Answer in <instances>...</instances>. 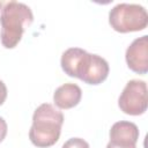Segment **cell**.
<instances>
[{"label":"cell","mask_w":148,"mask_h":148,"mask_svg":"<svg viewBox=\"0 0 148 148\" xmlns=\"http://www.w3.org/2000/svg\"><path fill=\"white\" fill-rule=\"evenodd\" d=\"M64 114L50 103L40 104L34 112L29 131L31 143L38 148L53 146L60 138Z\"/></svg>","instance_id":"obj_1"},{"label":"cell","mask_w":148,"mask_h":148,"mask_svg":"<svg viewBox=\"0 0 148 148\" xmlns=\"http://www.w3.org/2000/svg\"><path fill=\"white\" fill-rule=\"evenodd\" d=\"M1 44L6 49H14L22 39L23 32L34 21L29 6L18 1L3 2L0 9Z\"/></svg>","instance_id":"obj_2"},{"label":"cell","mask_w":148,"mask_h":148,"mask_svg":"<svg viewBox=\"0 0 148 148\" xmlns=\"http://www.w3.org/2000/svg\"><path fill=\"white\" fill-rule=\"evenodd\" d=\"M109 23L117 32L141 31L148 25V14L141 5L121 2L110 10Z\"/></svg>","instance_id":"obj_3"},{"label":"cell","mask_w":148,"mask_h":148,"mask_svg":"<svg viewBox=\"0 0 148 148\" xmlns=\"http://www.w3.org/2000/svg\"><path fill=\"white\" fill-rule=\"evenodd\" d=\"M119 109L130 116H140L148 106L147 83L142 80H131L126 83L118 98Z\"/></svg>","instance_id":"obj_4"},{"label":"cell","mask_w":148,"mask_h":148,"mask_svg":"<svg viewBox=\"0 0 148 148\" xmlns=\"http://www.w3.org/2000/svg\"><path fill=\"white\" fill-rule=\"evenodd\" d=\"M110 67L108 61L98 54L86 52L76 69L75 77L88 84H99L109 75Z\"/></svg>","instance_id":"obj_5"},{"label":"cell","mask_w":148,"mask_h":148,"mask_svg":"<svg viewBox=\"0 0 148 148\" xmlns=\"http://www.w3.org/2000/svg\"><path fill=\"white\" fill-rule=\"evenodd\" d=\"M125 59L131 71L138 74L148 72V36L134 39L126 50Z\"/></svg>","instance_id":"obj_6"},{"label":"cell","mask_w":148,"mask_h":148,"mask_svg":"<svg viewBox=\"0 0 148 148\" xmlns=\"http://www.w3.org/2000/svg\"><path fill=\"white\" fill-rule=\"evenodd\" d=\"M82 97L81 88L75 83H65L58 87L53 94V102L56 106L62 110L76 106Z\"/></svg>","instance_id":"obj_7"},{"label":"cell","mask_w":148,"mask_h":148,"mask_svg":"<svg viewBox=\"0 0 148 148\" xmlns=\"http://www.w3.org/2000/svg\"><path fill=\"white\" fill-rule=\"evenodd\" d=\"M139 128L132 121L120 120L114 123L110 130V141L118 143H128L136 145L139 139Z\"/></svg>","instance_id":"obj_8"},{"label":"cell","mask_w":148,"mask_h":148,"mask_svg":"<svg viewBox=\"0 0 148 148\" xmlns=\"http://www.w3.org/2000/svg\"><path fill=\"white\" fill-rule=\"evenodd\" d=\"M87 51L80 47H69L67 49L62 56H61V60H60V65L62 71L71 77H75L76 75V69L80 65V61L82 59V57L84 56Z\"/></svg>","instance_id":"obj_9"},{"label":"cell","mask_w":148,"mask_h":148,"mask_svg":"<svg viewBox=\"0 0 148 148\" xmlns=\"http://www.w3.org/2000/svg\"><path fill=\"white\" fill-rule=\"evenodd\" d=\"M61 148H90V147L89 143L81 138H71L62 145Z\"/></svg>","instance_id":"obj_10"},{"label":"cell","mask_w":148,"mask_h":148,"mask_svg":"<svg viewBox=\"0 0 148 148\" xmlns=\"http://www.w3.org/2000/svg\"><path fill=\"white\" fill-rule=\"evenodd\" d=\"M7 131H8L7 123H6V120H5L2 117H0V142H2L3 139L6 138Z\"/></svg>","instance_id":"obj_11"},{"label":"cell","mask_w":148,"mask_h":148,"mask_svg":"<svg viewBox=\"0 0 148 148\" xmlns=\"http://www.w3.org/2000/svg\"><path fill=\"white\" fill-rule=\"evenodd\" d=\"M105 148H136V145H128V143H118L109 141Z\"/></svg>","instance_id":"obj_12"},{"label":"cell","mask_w":148,"mask_h":148,"mask_svg":"<svg viewBox=\"0 0 148 148\" xmlns=\"http://www.w3.org/2000/svg\"><path fill=\"white\" fill-rule=\"evenodd\" d=\"M6 98H7V87L3 83V81L0 80V105L3 104Z\"/></svg>","instance_id":"obj_13"}]
</instances>
